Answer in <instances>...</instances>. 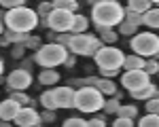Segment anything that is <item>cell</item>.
I'll return each mask as SVG.
<instances>
[{"instance_id":"7a4b0ae2","label":"cell","mask_w":159,"mask_h":127,"mask_svg":"<svg viewBox=\"0 0 159 127\" xmlns=\"http://www.w3.org/2000/svg\"><path fill=\"white\" fill-rule=\"evenodd\" d=\"M40 19L34 9H28V7H19V9H13V11H7V17H4V25L7 30L11 32H19V34H30L34 28H38Z\"/></svg>"},{"instance_id":"4316f807","label":"cell","mask_w":159,"mask_h":127,"mask_svg":"<svg viewBox=\"0 0 159 127\" xmlns=\"http://www.w3.org/2000/svg\"><path fill=\"white\" fill-rule=\"evenodd\" d=\"M119 32H121L123 36H136V34H138V25H134V24H129V21L123 19V24L119 25Z\"/></svg>"},{"instance_id":"5bb4252c","label":"cell","mask_w":159,"mask_h":127,"mask_svg":"<svg viewBox=\"0 0 159 127\" xmlns=\"http://www.w3.org/2000/svg\"><path fill=\"white\" fill-rule=\"evenodd\" d=\"M144 62H147V59H142L140 55H125V59H123V68H125V72H132V70H144Z\"/></svg>"},{"instance_id":"8fae6325","label":"cell","mask_w":159,"mask_h":127,"mask_svg":"<svg viewBox=\"0 0 159 127\" xmlns=\"http://www.w3.org/2000/svg\"><path fill=\"white\" fill-rule=\"evenodd\" d=\"M15 123L19 127H38L43 121H40V114L32 108V106H25L19 110V114L15 116Z\"/></svg>"},{"instance_id":"f35d334b","label":"cell","mask_w":159,"mask_h":127,"mask_svg":"<svg viewBox=\"0 0 159 127\" xmlns=\"http://www.w3.org/2000/svg\"><path fill=\"white\" fill-rule=\"evenodd\" d=\"M40 121H45V123H51V121H55V110H45V112L40 114Z\"/></svg>"},{"instance_id":"1f68e13d","label":"cell","mask_w":159,"mask_h":127,"mask_svg":"<svg viewBox=\"0 0 159 127\" xmlns=\"http://www.w3.org/2000/svg\"><path fill=\"white\" fill-rule=\"evenodd\" d=\"M61 127H87V121H85V119H81V116H70V119L64 121V125H61Z\"/></svg>"},{"instance_id":"d4e9b609","label":"cell","mask_w":159,"mask_h":127,"mask_svg":"<svg viewBox=\"0 0 159 127\" xmlns=\"http://www.w3.org/2000/svg\"><path fill=\"white\" fill-rule=\"evenodd\" d=\"M138 127H159V114H147L138 121Z\"/></svg>"},{"instance_id":"e575fe53","label":"cell","mask_w":159,"mask_h":127,"mask_svg":"<svg viewBox=\"0 0 159 127\" xmlns=\"http://www.w3.org/2000/svg\"><path fill=\"white\" fill-rule=\"evenodd\" d=\"M125 21H129V24H134V25H140L142 24V15H136V13L125 9Z\"/></svg>"},{"instance_id":"4dcf8cb0","label":"cell","mask_w":159,"mask_h":127,"mask_svg":"<svg viewBox=\"0 0 159 127\" xmlns=\"http://www.w3.org/2000/svg\"><path fill=\"white\" fill-rule=\"evenodd\" d=\"M100 32V40H102V42H115V40H117V32H115V30H98Z\"/></svg>"},{"instance_id":"44dd1931","label":"cell","mask_w":159,"mask_h":127,"mask_svg":"<svg viewBox=\"0 0 159 127\" xmlns=\"http://www.w3.org/2000/svg\"><path fill=\"white\" fill-rule=\"evenodd\" d=\"M53 9L68 11V13H72V15H76V11H79V2H76V0H55V2H53Z\"/></svg>"},{"instance_id":"bcb514c9","label":"cell","mask_w":159,"mask_h":127,"mask_svg":"<svg viewBox=\"0 0 159 127\" xmlns=\"http://www.w3.org/2000/svg\"><path fill=\"white\" fill-rule=\"evenodd\" d=\"M2 34H4V21L0 19V36H2Z\"/></svg>"},{"instance_id":"8992f818","label":"cell","mask_w":159,"mask_h":127,"mask_svg":"<svg viewBox=\"0 0 159 127\" xmlns=\"http://www.w3.org/2000/svg\"><path fill=\"white\" fill-rule=\"evenodd\" d=\"M93 59L98 64L100 70H119L123 68V59H125V55H123L121 49H117V47H102V49L93 55Z\"/></svg>"},{"instance_id":"83f0119b","label":"cell","mask_w":159,"mask_h":127,"mask_svg":"<svg viewBox=\"0 0 159 127\" xmlns=\"http://www.w3.org/2000/svg\"><path fill=\"white\" fill-rule=\"evenodd\" d=\"M119 108H121L119 100H117V98H112V100L104 102V108H102V110H104L106 114H117V112H119Z\"/></svg>"},{"instance_id":"d590c367","label":"cell","mask_w":159,"mask_h":127,"mask_svg":"<svg viewBox=\"0 0 159 127\" xmlns=\"http://www.w3.org/2000/svg\"><path fill=\"white\" fill-rule=\"evenodd\" d=\"M147 112L148 114H159V98H153V100L147 102Z\"/></svg>"},{"instance_id":"52a82bcc","label":"cell","mask_w":159,"mask_h":127,"mask_svg":"<svg viewBox=\"0 0 159 127\" xmlns=\"http://www.w3.org/2000/svg\"><path fill=\"white\" fill-rule=\"evenodd\" d=\"M72 21H74V15L68 11H60V9H53L49 17H47V25H49L53 32L57 34H66L72 30Z\"/></svg>"},{"instance_id":"603a6c76","label":"cell","mask_w":159,"mask_h":127,"mask_svg":"<svg viewBox=\"0 0 159 127\" xmlns=\"http://www.w3.org/2000/svg\"><path fill=\"white\" fill-rule=\"evenodd\" d=\"M4 36L11 45H25V40L30 38V34H19V32H11V30H4Z\"/></svg>"},{"instance_id":"5b68a950","label":"cell","mask_w":159,"mask_h":127,"mask_svg":"<svg viewBox=\"0 0 159 127\" xmlns=\"http://www.w3.org/2000/svg\"><path fill=\"white\" fill-rule=\"evenodd\" d=\"M104 95L96 87H81L74 95V108L81 112H98L100 108H104Z\"/></svg>"},{"instance_id":"60d3db41","label":"cell","mask_w":159,"mask_h":127,"mask_svg":"<svg viewBox=\"0 0 159 127\" xmlns=\"http://www.w3.org/2000/svg\"><path fill=\"white\" fill-rule=\"evenodd\" d=\"M102 72V78H112V76H117L115 70H100Z\"/></svg>"},{"instance_id":"7bdbcfd3","label":"cell","mask_w":159,"mask_h":127,"mask_svg":"<svg viewBox=\"0 0 159 127\" xmlns=\"http://www.w3.org/2000/svg\"><path fill=\"white\" fill-rule=\"evenodd\" d=\"M7 45H11V42H9V40H7V36L2 34V36H0V47H7Z\"/></svg>"},{"instance_id":"ac0fdd59","label":"cell","mask_w":159,"mask_h":127,"mask_svg":"<svg viewBox=\"0 0 159 127\" xmlns=\"http://www.w3.org/2000/svg\"><path fill=\"white\" fill-rule=\"evenodd\" d=\"M142 24L148 25V28H153V30H157L159 28V9L157 7H153L148 13L142 15Z\"/></svg>"},{"instance_id":"ffe728a7","label":"cell","mask_w":159,"mask_h":127,"mask_svg":"<svg viewBox=\"0 0 159 127\" xmlns=\"http://www.w3.org/2000/svg\"><path fill=\"white\" fill-rule=\"evenodd\" d=\"M87 28H89V21L87 17L83 15H74V21H72V34H87Z\"/></svg>"},{"instance_id":"f546056e","label":"cell","mask_w":159,"mask_h":127,"mask_svg":"<svg viewBox=\"0 0 159 127\" xmlns=\"http://www.w3.org/2000/svg\"><path fill=\"white\" fill-rule=\"evenodd\" d=\"M0 7H2L4 11H13V9L25 7V0H0Z\"/></svg>"},{"instance_id":"cb8c5ba5","label":"cell","mask_w":159,"mask_h":127,"mask_svg":"<svg viewBox=\"0 0 159 127\" xmlns=\"http://www.w3.org/2000/svg\"><path fill=\"white\" fill-rule=\"evenodd\" d=\"M117 116H121V119H132V121H134L136 116H138V108L132 106V104H129V106H121L119 112H117Z\"/></svg>"},{"instance_id":"836d02e7","label":"cell","mask_w":159,"mask_h":127,"mask_svg":"<svg viewBox=\"0 0 159 127\" xmlns=\"http://www.w3.org/2000/svg\"><path fill=\"white\" fill-rule=\"evenodd\" d=\"M24 47H25V49H34V51H38L40 47H43V40H40V36H30L28 40H25Z\"/></svg>"},{"instance_id":"3957f363","label":"cell","mask_w":159,"mask_h":127,"mask_svg":"<svg viewBox=\"0 0 159 127\" xmlns=\"http://www.w3.org/2000/svg\"><path fill=\"white\" fill-rule=\"evenodd\" d=\"M68 55H70V53H68V49H66V47L55 45V42H47V45H43V47L36 51L34 62H36L43 70H53L55 66L66 64Z\"/></svg>"},{"instance_id":"8d00e7d4","label":"cell","mask_w":159,"mask_h":127,"mask_svg":"<svg viewBox=\"0 0 159 127\" xmlns=\"http://www.w3.org/2000/svg\"><path fill=\"white\" fill-rule=\"evenodd\" d=\"M112 127H134V121H132V119H121V116H117L115 123H112Z\"/></svg>"},{"instance_id":"7c38bea8","label":"cell","mask_w":159,"mask_h":127,"mask_svg":"<svg viewBox=\"0 0 159 127\" xmlns=\"http://www.w3.org/2000/svg\"><path fill=\"white\" fill-rule=\"evenodd\" d=\"M53 93H55V104H57V108H74V95H76V89H72L70 85H68V87L53 89Z\"/></svg>"},{"instance_id":"ab89813d","label":"cell","mask_w":159,"mask_h":127,"mask_svg":"<svg viewBox=\"0 0 159 127\" xmlns=\"http://www.w3.org/2000/svg\"><path fill=\"white\" fill-rule=\"evenodd\" d=\"M87 127H106V121L104 119H91V121H87Z\"/></svg>"},{"instance_id":"7402d4cb","label":"cell","mask_w":159,"mask_h":127,"mask_svg":"<svg viewBox=\"0 0 159 127\" xmlns=\"http://www.w3.org/2000/svg\"><path fill=\"white\" fill-rule=\"evenodd\" d=\"M40 104L45 106V110H57V104H55V93H53V89L43 91V95H40Z\"/></svg>"},{"instance_id":"2e32d148","label":"cell","mask_w":159,"mask_h":127,"mask_svg":"<svg viewBox=\"0 0 159 127\" xmlns=\"http://www.w3.org/2000/svg\"><path fill=\"white\" fill-rule=\"evenodd\" d=\"M96 89H98L102 95H115V93H117V85H115L110 78H102V76L98 78V85H96Z\"/></svg>"},{"instance_id":"f1b7e54d","label":"cell","mask_w":159,"mask_h":127,"mask_svg":"<svg viewBox=\"0 0 159 127\" xmlns=\"http://www.w3.org/2000/svg\"><path fill=\"white\" fill-rule=\"evenodd\" d=\"M49 38L55 40V45H61V47L68 49V47H70V40H72V34H68V32H66V34H51Z\"/></svg>"},{"instance_id":"6da1fadb","label":"cell","mask_w":159,"mask_h":127,"mask_svg":"<svg viewBox=\"0 0 159 127\" xmlns=\"http://www.w3.org/2000/svg\"><path fill=\"white\" fill-rule=\"evenodd\" d=\"M91 19L96 30H115L125 19V9L117 0H98L91 7Z\"/></svg>"},{"instance_id":"c3c4849f","label":"cell","mask_w":159,"mask_h":127,"mask_svg":"<svg viewBox=\"0 0 159 127\" xmlns=\"http://www.w3.org/2000/svg\"><path fill=\"white\" fill-rule=\"evenodd\" d=\"M0 83H2V78H0Z\"/></svg>"},{"instance_id":"b9f144b4","label":"cell","mask_w":159,"mask_h":127,"mask_svg":"<svg viewBox=\"0 0 159 127\" xmlns=\"http://www.w3.org/2000/svg\"><path fill=\"white\" fill-rule=\"evenodd\" d=\"M74 62H76V55H68V59H66L64 66H74Z\"/></svg>"},{"instance_id":"484cf974","label":"cell","mask_w":159,"mask_h":127,"mask_svg":"<svg viewBox=\"0 0 159 127\" xmlns=\"http://www.w3.org/2000/svg\"><path fill=\"white\" fill-rule=\"evenodd\" d=\"M11 100L13 102H17L21 108H25V106H32V100L25 95L24 91H13V95H11Z\"/></svg>"},{"instance_id":"30bf717a","label":"cell","mask_w":159,"mask_h":127,"mask_svg":"<svg viewBox=\"0 0 159 127\" xmlns=\"http://www.w3.org/2000/svg\"><path fill=\"white\" fill-rule=\"evenodd\" d=\"M7 85H9L13 91H25V89L32 85V74H30L28 70L17 68V70H13L11 74L7 76Z\"/></svg>"},{"instance_id":"e0dca14e","label":"cell","mask_w":159,"mask_h":127,"mask_svg":"<svg viewBox=\"0 0 159 127\" xmlns=\"http://www.w3.org/2000/svg\"><path fill=\"white\" fill-rule=\"evenodd\" d=\"M155 91H157V87L151 83V85H147V87H142V89H138V91H132V98L134 100H153L155 98Z\"/></svg>"},{"instance_id":"ba28073f","label":"cell","mask_w":159,"mask_h":127,"mask_svg":"<svg viewBox=\"0 0 159 127\" xmlns=\"http://www.w3.org/2000/svg\"><path fill=\"white\" fill-rule=\"evenodd\" d=\"M121 85H123L125 89H129V93H132V91H138V89H142V87H147V85H151V76H148L144 70H132V72H123Z\"/></svg>"},{"instance_id":"ee69618b","label":"cell","mask_w":159,"mask_h":127,"mask_svg":"<svg viewBox=\"0 0 159 127\" xmlns=\"http://www.w3.org/2000/svg\"><path fill=\"white\" fill-rule=\"evenodd\" d=\"M30 66H32V62H30V59H25L24 66H21V70H28V72H30Z\"/></svg>"},{"instance_id":"d6a6232c","label":"cell","mask_w":159,"mask_h":127,"mask_svg":"<svg viewBox=\"0 0 159 127\" xmlns=\"http://www.w3.org/2000/svg\"><path fill=\"white\" fill-rule=\"evenodd\" d=\"M144 72H147L148 76L159 74V62L157 59H147V62H144Z\"/></svg>"},{"instance_id":"9a60e30c","label":"cell","mask_w":159,"mask_h":127,"mask_svg":"<svg viewBox=\"0 0 159 127\" xmlns=\"http://www.w3.org/2000/svg\"><path fill=\"white\" fill-rule=\"evenodd\" d=\"M153 9V2H148V0H129V4H127V11L136 13V15H144Z\"/></svg>"},{"instance_id":"277c9868","label":"cell","mask_w":159,"mask_h":127,"mask_svg":"<svg viewBox=\"0 0 159 127\" xmlns=\"http://www.w3.org/2000/svg\"><path fill=\"white\" fill-rule=\"evenodd\" d=\"M129 47L134 51V55H140L142 59L151 57V59H157L159 55V36L153 32H140L132 36L129 40Z\"/></svg>"},{"instance_id":"4fadbf2b","label":"cell","mask_w":159,"mask_h":127,"mask_svg":"<svg viewBox=\"0 0 159 127\" xmlns=\"http://www.w3.org/2000/svg\"><path fill=\"white\" fill-rule=\"evenodd\" d=\"M19 110H21V106L17 104V102H13L11 98H7L4 102H0V119L2 121H15V116L19 114Z\"/></svg>"},{"instance_id":"d6986e66","label":"cell","mask_w":159,"mask_h":127,"mask_svg":"<svg viewBox=\"0 0 159 127\" xmlns=\"http://www.w3.org/2000/svg\"><path fill=\"white\" fill-rule=\"evenodd\" d=\"M38 81H40L43 85H57V83H60V72H57V70H43V72L38 74Z\"/></svg>"},{"instance_id":"74e56055","label":"cell","mask_w":159,"mask_h":127,"mask_svg":"<svg viewBox=\"0 0 159 127\" xmlns=\"http://www.w3.org/2000/svg\"><path fill=\"white\" fill-rule=\"evenodd\" d=\"M24 51H25L24 45H13V57L15 59H21L24 57Z\"/></svg>"},{"instance_id":"f6af8a7d","label":"cell","mask_w":159,"mask_h":127,"mask_svg":"<svg viewBox=\"0 0 159 127\" xmlns=\"http://www.w3.org/2000/svg\"><path fill=\"white\" fill-rule=\"evenodd\" d=\"M0 127H11V123H9V121H2V119H0Z\"/></svg>"},{"instance_id":"7dc6e473","label":"cell","mask_w":159,"mask_h":127,"mask_svg":"<svg viewBox=\"0 0 159 127\" xmlns=\"http://www.w3.org/2000/svg\"><path fill=\"white\" fill-rule=\"evenodd\" d=\"M2 72H4V62L0 59V78H2Z\"/></svg>"},{"instance_id":"9c48e42d","label":"cell","mask_w":159,"mask_h":127,"mask_svg":"<svg viewBox=\"0 0 159 127\" xmlns=\"http://www.w3.org/2000/svg\"><path fill=\"white\" fill-rule=\"evenodd\" d=\"M93 40H96V36H91V34H72L68 51L72 55H89Z\"/></svg>"}]
</instances>
